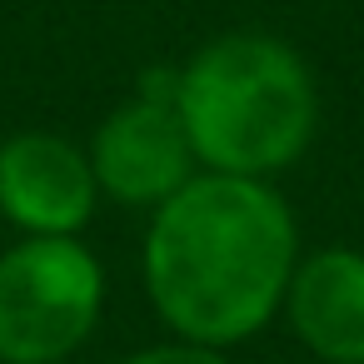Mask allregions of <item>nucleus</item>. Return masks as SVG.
Returning a JSON list of instances; mask_svg holds the SVG:
<instances>
[{"label": "nucleus", "mask_w": 364, "mask_h": 364, "mask_svg": "<svg viewBox=\"0 0 364 364\" xmlns=\"http://www.w3.org/2000/svg\"><path fill=\"white\" fill-rule=\"evenodd\" d=\"M90 150L60 130H16L0 140V220L36 240H70L100 210Z\"/></svg>", "instance_id": "obj_5"}, {"label": "nucleus", "mask_w": 364, "mask_h": 364, "mask_svg": "<svg viewBox=\"0 0 364 364\" xmlns=\"http://www.w3.org/2000/svg\"><path fill=\"white\" fill-rule=\"evenodd\" d=\"M279 314L319 364H364V250L324 245L299 255Z\"/></svg>", "instance_id": "obj_6"}, {"label": "nucleus", "mask_w": 364, "mask_h": 364, "mask_svg": "<svg viewBox=\"0 0 364 364\" xmlns=\"http://www.w3.org/2000/svg\"><path fill=\"white\" fill-rule=\"evenodd\" d=\"M299 264V225L269 180L200 170L150 210L140 245L145 299L175 339L235 349L264 334Z\"/></svg>", "instance_id": "obj_1"}, {"label": "nucleus", "mask_w": 364, "mask_h": 364, "mask_svg": "<svg viewBox=\"0 0 364 364\" xmlns=\"http://www.w3.org/2000/svg\"><path fill=\"white\" fill-rule=\"evenodd\" d=\"M180 120L210 175L269 180L304 160L319 135L309 60L269 31H225L175 65Z\"/></svg>", "instance_id": "obj_2"}, {"label": "nucleus", "mask_w": 364, "mask_h": 364, "mask_svg": "<svg viewBox=\"0 0 364 364\" xmlns=\"http://www.w3.org/2000/svg\"><path fill=\"white\" fill-rule=\"evenodd\" d=\"M90 165L100 180V195L130 210H160L170 195H180L195 175V145L180 120V80L170 70H145L135 95L120 100L90 135Z\"/></svg>", "instance_id": "obj_4"}, {"label": "nucleus", "mask_w": 364, "mask_h": 364, "mask_svg": "<svg viewBox=\"0 0 364 364\" xmlns=\"http://www.w3.org/2000/svg\"><path fill=\"white\" fill-rule=\"evenodd\" d=\"M120 364H230L225 349H210V344H190V339H165V344H145L135 354H125Z\"/></svg>", "instance_id": "obj_7"}, {"label": "nucleus", "mask_w": 364, "mask_h": 364, "mask_svg": "<svg viewBox=\"0 0 364 364\" xmlns=\"http://www.w3.org/2000/svg\"><path fill=\"white\" fill-rule=\"evenodd\" d=\"M100 309L105 264L80 235H21L0 250V364H65L95 334Z\"/></svg>", "instance_id": "obj_3"}]
</instances>
